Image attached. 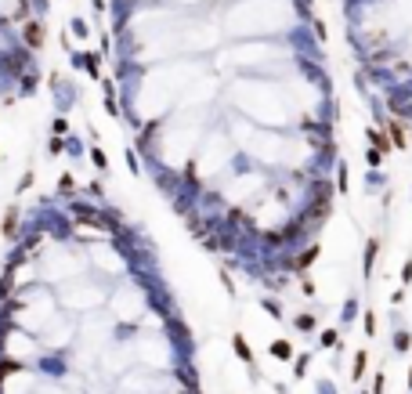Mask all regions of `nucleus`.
Instances as JSON below:
<instances>
[{"instance_id": "f257e3e1", "label": "nucleus", "mask_w": 412, "mask_h": 394, "mask_svg": "<svg viewBox=\"0 0 412 394\" xmlns=\"http://www.w3.org/2000/svg\"><path fill=\"white\" fill-rule=\"evenodd\" d=\"M11 373H18V366H14V362H4V366H0V380H4V376H11Z\"/></svg>"}, {"instance_id": "f03ea898", "label": "nucleus", "mask_w": 412, "mask_h": 394, "mask_svg": "<svg viewBox=\"0 0 412 394\" xmlns=\"http://www.w3.org/2000/svg\"><path fill=\"white\" fill-rule=\"evenodd\" d=\"M235 351H239L242 358H250V347H246V340H242V337H235Z\"/></svg>"}, {"instance_id": "7ed1b4c3", "label": "nucleus", "mask_w": 412, "mask_h": 394, "mask_svg": "<svg viewBox=\"0 0 412 394\" xmlns=\"http://www.w3.org/2000/svg\"><path fill=\"white\" fill-rule=\"evenodd\" d=\"M25 36H29V43H40V29H36V25H29V29H25Z\"/></svg>"}]
</instances>
